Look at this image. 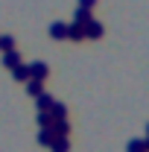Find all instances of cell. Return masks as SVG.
Segmentation results:
<instances>
[{"label": "cell", "mask_w": 149, "mask_h": 152, "mask_svg": "<svg viewBox=\"0 0 149 152\" xmlns=\"http://www.w3.org/2000/svg\"><path fill=\"white\" fill-rule=\"evenodd\" d=\"M29 76L32 79H47V64H41V61L29 64Z\"/></svg>", "instance_id": "6da1fadb"}, {"label": "cell", "mask_w": 149, "mask_h": 152, "mask_svg": "<svg viewBox=\"0 0 149 152\" xmlns=\"http://www.w3.org/2000/svg\"><path fill=\"white\" fill-rule=\"evenodd\" d=\"M3 64H6V67H18V53H15V50H9V53L3 56Z\"/></svg>", "instance_id": "7a4b0ae2"}, {"label": "cell", "mask_w": 149, "mask_h": 152, "mask_svg": "<svg viewBox=\"0 0 149 152\" xmlns=\"http://www.w3.org/2000/svg\"><path fill=\"white\" fill-rule=\"evenodd\" d=\"M0 47H3V50H12V47H15V41L6 35V38H0Z\"/></svg>", "instance_id": "277c9868"}, {"label": "cell", "mask_w": 149, "mask_h": 152, "mask_svg": "<svg viewBox=\"0 0 149 152\" xmlns=\"http://www.w3.org/2000/svg\"><path fill=\"white\" fill-rule=\"evenodd\" d=\"M93 3H96V0H79V9H88V12H91Z\"/></svg>", "instance_id": "5b68a950"}, {"label": "cell", "mask_w": 149, "mask_h": 152, "mask_svg": "<svg viewBox=\"0 0 149 152\" xmlns=\"http://www.w3.org/2000/svg\"><path fill=\"white\" fill-rule=\"evenodd\" d=\"M50 35H56V38H64V35H67V26H64V23H53Z\"/></svg>", "instance_id": "3957f363"}]
</instances>
